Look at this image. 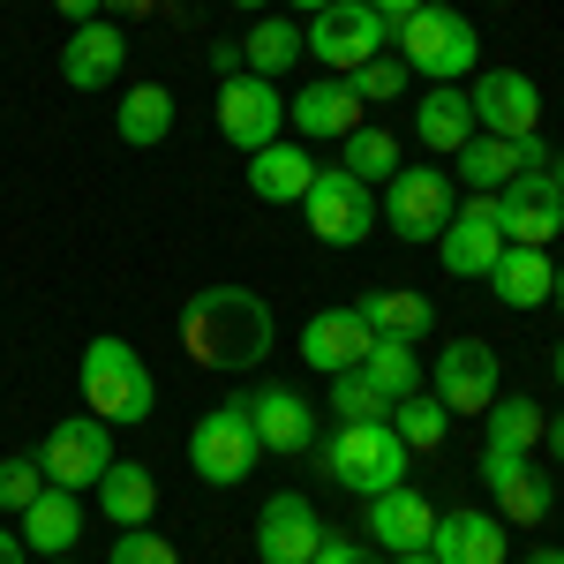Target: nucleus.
<instances>
[{
    "mask_svg": "<svg viewBox=\"0 0 564 564\" xmlns=\"http://www.w3.org/2000/svg\"><path fill=\"white\" fill-rule=\"evenodd\" d=\"M324 550V520L302 489H279L257 512V564H308Z\"/></svg>",
    "mask_w": 564,
    "mask_h": 564,
    "instance_id": "obj_15",
    "label": "nucleus"
},
{
    "mask_svg": "<svg viewBox=\"0 0 564 564\" xmlns=\"http://www.w3.org/2000/svg\"><path fill=\"white\" fill-rule=\"evenodd\" d=\"M39 467L53 489H98V475L113 467V422H98V414L53 422V436L39 444Z\"/></svg>",
    "mask_w": 564,
    "mask_h": 564,
    "instance_id": "obj_9",
    "label": "nucleus"
},
{
    "mask_svg": "<svg viewBox=\"0 0 564 564\" xmlns=\"http://www.w3.org/2000/svg\"><path fill=\"white\" fill-rule=\"evenodd\" d=\"M354 316H361L377 339H422V332L436 324L430 294H406V286H377V294H361V302H354Z\"/></svg>",
    "mask_w": 564,
    "mask_h": 564,
    "instance_id": "obj_28",
    "label": "nucleus"
},
{
    "mask_svg": "<svg viewBox=\"0 0 564 564\" xmlns=\"http://www.w3.org/2000/svg\"><path fill=\"white\" fill-rule=\"evenodd\" d=\"M308 564H369V550H361V542H347V534H324V550H316Z\"/></svg>",
    "mask_w": 564,
    "mask_h": 564,
    "instance_id": "obj_40",
    "label": "nucleus"
},
{
    "mask_svg": "<svg viewBox=\"0 0 564 564\" xmlns=\"http://www.w3.org/2000/svg\"><path fill=\"white\" fill-rule=\"evenodd\" d=\"M377 347V332L354 316V308H324V316H308L302 324V361L308 369H324V377H347L361 369V354Z\"/></svg>",
    "mask_w": 564,
    "mask_h": 564,
    "instance_id": "obj_19",
    "label": "nucleus"
},
{
    "mask_svg": "<svg viewBox=\"0 0 564 564\" xmlns=\"http://www.w3.org/2000/svg\"><path fill=\"white\" fill-rule=\"evenodd\" d=\"M436 534V505L422 497V489H384V497H369V542L377 550H391V557H406V550H430Z\"/></svg>",
    "mask_w": 564,
    "mask_h": 564,
    "instance_id": "obj_18",
    "label": "nucleus"
},
{
    "mask_svg": "<svg viewBox=\"0 0 564 564\" xmlns=\"http://www.w3.org/2000/svg\"><path fill=\"white\" fill-rule=\"evenodd\" d=\"M181 347H188L196 369L241 377V369H257L271 354V302L249 294V286H204L181 308Z\"/></svg>",
    "mask_w": 564,
    "mask_h": 564,
    "instance_id": "obj_1",
    "label": "nucleus"
},
{
    "mask_svg": "<svg viewBox=\"0 0 564 564\" xmlns=\"http://www.w3.org/2000/svg\"><path fill=\"white\" fill-rule=\"evenodd\" d=\"M497 218H505V241L512 249H550L564 234V196H557V174L550 166H527L497 188Z\"/></svg>",
    "mask_w": 564,
    "mask_h": 564,
    "instance_id": "obj_11",
    "label": "nucleus"
},
{
    "mask_svg": "<svg viewBox=\"0 0 564 564\" xmlns=\"http://www.w3.org/2000/svg\"><path fill=\"white\" fill-rule=\"evenodd\" d=\"M234 8H263V0H234Z\"/></svg>",
    "mask_w": 564,
    "mask_h": 564,
    "instance_id": "obj_52",
    "label": "nucleus"
},
{
    "mask_svg": "<svg viewBox=\"0 0 564 564\" xmlns=\"http://www.w3.org/2000/svg\"><path fill=\"white\" fill-rule=\"evenodd\" d=\"M361 377L399 406V399H414V391H422V354H414V339H377V347L361 354Z\"/></svg>",
    "mask_w": 564,
    "mask_h": 564,
    "instance_id": "obj_31",
    "label": "nucleus"
},
{
    "mask_svg": "<svg viewBox=\"0 0 564 564\" xmlns=\"http://www.w3.org/2000/svg\"><path fill=\"white\" fill-rule=\"evenodd\" d=\"M61 8V23H98L106 15V0H53Z\"/></svg>",
    "mask_w": 564,
    "mask_h": 564,
    "instance_id": "obj_42",
    "label": "nucleus"
},
{
    "mask_svg": "<svg viewBox=\"0 0 564 564\" xmlns=\"http://www.w3.org/2000/svg\"><path fill=\"white\" fill-rule=\"evenodd\" d=\"M263 459L257 444V422H249V406L241 399H226V406H212L196 430H188V467L212 481V489H234V481H249Z\"/></svg>",
    "mask_w": 564,
    "mask_h": 564,
    "instance_id": "obj_6",
    "label": "nucleus"
},
{
    "mask_svg": "<svg viewBox=\"0 0 564 564\" xmlns=\"http://www.w3.org/2000/svg\"><path fill=\"white\" fill-rule=\"evenodd\" d=\"M279 129H286V98H279V84L271 76H226L218 84V135L249 159V151H263V143H279Z\"/></svg>",
    "mask_w": 564,
    "mask_h": 564,
    "instance_id": "obj_10",
    "label": "nucleus"
},
{
    "mask_svg": "<svg viewBox=\"0 0 564 564\" xmlns=\"http://www.w3.org/2000/svg\"><path fill=\"white\" fill-rule=\"evenodd\" d=\"M542 436H550V452H557V459H564V414H557V422H550V430H542Z\"/></svg>",
    "mask_w": 564,
    "mask_h": 564,
    "instance_id": "obj_45",
    "label": "nucleus"
},
{
    "mask_svg": "<svg viewBox=\"0 0 564 564\" xmlns=\"http://www.w3.org/2000/svg\"><path fill=\"white\" fill-rule=\"evenodd\" d=\"M527 166H550V151H542V135H467V151H459V181L475 188V196H497L512 174H527Z\"/></svg>",
    "mask_w": 564,
    "mask_h": 564,
    "instance_id": "obj_17",
    "label": "nucleus"
},
{
    "mask_svg": "<svg viewBox=\"0 0 564 564\" xmlns=\"http://www.w3.org/2000/svg\"><path fill=\"white\" fill-rule=\"evenodd\" d=\"M481 444H497V452H534V444H542V406L497 391V406L481 414Z\"/></svg>",
    "mask_w": 564,
    "mask_h": 564,
    "instance_id": "obj_33",
    "label": "nucleus"
},
{
    "mask_svg": "<svg viewBox=\"0 0 564 564\" xmlns=\"http://www.w3.org/2000/svg\"><path fill=\"white\" fill-rule=\"evenodd\" d=\"M497 497V520L505 527H534L542 512H550V481H542V467H520V475L505 481V489H489Z\"/></svg>",
    "mask_w": 564,
    "mask_h": 564,
    "instance_id": "obj_35",
    "label": "nucleus"
},
{
    "mask_svg": "<svg viewBox=\"0 0 564 564\" xmlns=\"http://www.w3.org/2000/svg\"><path fill=\"white\" fill-rule=\"evenodd\" d=\"M113 564H181V550L166 534H151V527H121L113 534Z\"/></svg>",
    "mask_w": 564,
    "mask_h": 564,
    "instance_id": "obj_39",
    "label": "nucleus"
},
{
    "mask_svg": "<svg viewBox=\"0 0 564 564\" xmlns=\"http://www.w3.org/2000/svg\"><path fill=\"white\" fill-rule=\"evenodd\" d=\"M286 121L302 129V143H316V135H354L361 129V98L347 90V76H324V84H302V98L286 106Z\"/></svg>",
    "mask_w": 564,
    "mask_h": 564,
    "instance_id": "obj_22",
    "label": "nucleus"
},
{
    "mask_svg": "<svg viewBox=\"0 0 564 564\" xmlns=\"http://www.w3.org/2000/svg\"><path fill=\"white\" fill-rule=\"evenodd\" d=\"M294 8H302V15H316V8H332V0H294Z\"/></svg>",
    "mask_w": 564,
    "mask_h": 564,
    "instance_id": "obj_50",
    "label": "nucleus"
},
{
    "mask_svg": "<svg viewBox=\"0 0 564 564\" xmlns=\"http://www.w3.org/2000/svg\"><path fill=\"white\" fill-rule=\"evenodd\" d=\"M332 414H339V422H384L391 399L369 384L361 369H347V377H332Z\"/></svg>",
    "mask_w": 564,
    "mask_h": 564,
    "instance_id": "obj_36",
    "label": "nucleus"
},
{
    "mask_svg": "<svg viewBox=\"0 0 564 564\" xmlns=\"http://www.w3.org/2000/svg\"><path fill=\"white\" fill-rule=\"evenodd\" d=\"M452 174L444 166H399V174L384 181V204H377V218H384L399 241H436L444 226H452Z\"/></svg>",
    "mask_w": 564,
    "mask_h": 564,
    "instance_id": "obj_8",
    "label": "nucleus"
},
{
    "mask_svg": "<svg viewBox=\"0 0 564 564\" xmlns=\"http://www.w3.org/2000/svg\"><path fill=\"white\" fill-rule=\"evenodd\" d=\"M339 143H347V159H339V166H347L354 181H391V174H399V135L377 129V121H361V129L339 135Z\"/></svg>",
    "mask_w": 564,
    "mask_h": 564,
    "instance_id": "obj_34",
    "label": "nucleus"
},
{
    "mask_svg": "<svg viewBox=\"0 0 564 564\" xmlns=\"http://www.w3.org/2000/svg\"><path fill=\"white\" fill-rule=\"evenodd\" d=\"M497 384H505V369H497V347H489V339H452V347L436 354L430 391L452 414H489V406H497Z\"/></svg>",
    "mask_w": 564,
    "mask_h": 564,
    "instance_id": "obj_14",
    "label": "nucleus"
},
{
    "mask_svg": "<svg viewBox=\"0 0 564 564\" xmlns=\"http://www.w3.org/2000/svg\"><path fill=\"white\" fill-rule=\"evenodd\" d=\"M550 377H557V391H564V339H557V354H550Z\"/></svg>",
    "mask_w": 564,
    "mask_h": 564,
    "instance_id": "obj_47",
    "label": "nucleus"
},
{
    "mask_svg": "<svg viewBox=\"0 0 564 564\" xmlns=\"http://www.w3.org/2000/svg\"><path fill=\"white\" fill-rule=\"evenodd\" d=\"M384 45H391V23L369 8V0H332V8L308 15V53H316L332 76H354V68L377 61Z\"/></svg>",
    "mask_w": 564,
    "mask_h": 564,
    "instance_id": "obj_7",
    "label": "nucleus"
},
{
    "mask_svg": "<svg viewBox=\"0 0 564 564\" xmlns=\"http://www.w3.org/2000/svg\"><path fill=\"white\" fill-rule=\"evenodd\" d=\"M489 286H497V302H505V308H542V302H550V286H557V263H550V249H512V241H505V257H497V271H489Z\"/></svg>",
    "mask_w": 564,
    "mask_h": 564,
    "instance_id": "obj_26",
    "label": "nucleus"
},
{
    "mask_svg": "<svg viewBox=\"0 0 564 564\" xmlns=\"http://www.w3.org/2000/svg\"><path fill=\"white\" fill-rule=\"evenodd\" d=\"M436 257H444L452 279H489L497 257H505V218H497V196H467V204L452 212V226L436 234Z\"/></svg>",
    "mask_w": 564,
    "mask_h": 564,
    "instance_id": "obj_13",
    "label": "nucleus"
},
{
    "mask_svg": "<svg viewBox=\"0 0 564 564\" xmlns=\"http://www.w3.org/2000/svg\"><path fill=\"white\" fill-rule=\"evenodd\" d=\"M369 8H377V15H384V23H406V15H414V8H422V0H369Z\"/></svg>",
    "mask_w": 564,
    "mask_h": 564,
    "instance_id": "obj_43",
    "label": "nucleus"
},
{
    "mask_svg": "<svg viewBox=\"0 0 564 564\" xmlns=\"http://www.w3.org/2000/svg\"><path fill=\"white\" fill-rule=\"evenodd\" d=\"M241 406H249V422H257V444H263V452H279V459H302L308 444H316V414L302 406V391L263 384L257 399H241Z\"/></svg>",
    "mask_w": 564,
    "mask_h": 564,
    "instance_id": "obj_20",
    "label": "nucleus"
},
{
    "mask_svg": "<svg viewBox=\"0 0 564 564\" xmlns=\"http://www.w3.org/2000/svg\"><path fill=\"white\" fill-rule=\"evenodd\" d=\"M0 564H23V542H15L8 527H0Z\"/></svg>",
    "mask_w": 564,
    "mask_h": 564,
    "instance_id": "obj_44",
    "label": "nucleus"
},
{
    "mask_svg": "<svg viewBox=\"0 0 564 564\" xmlns=\"http://www.w3.org/2000/svg\"><path fill=\"white\" fill-rule=\"evenodd\" d=\"M399 564H436V557H430V550H406V557H399Z\"/></svg>",
    "mask_w": 564,
    "mask_h": 564,
    "instance_id": "obj_49",
    "label": "nucleus"
},
{
    "mask_svg": "<svg viewBox=\"0 0 564 564\" xmlns=\"http://www.w3.org/2000/svg\"><path fill=\"white\" fill-rule=\"evenodd\" d=\"M384 422L399 430V444H406V452H436V444L452 436V406H444L436 391H414V399H399V406H391Z\"/></svg>",
    "mask_w": 564,
    "mask_h": 564,
    "instance_id": "obj_32",
    "label": "nucleus"
},
{
    "mask_svg": "<svg viewBox=\"0 0 564 564\" xmlns=\"http://www.w3.org/2000/svg\"><path fill=\"white\" fill-rule=\"evenodd\" d=\"M550 174H557V196H564V159H550Z\"/></svg>",
    "mask_w": 564,
    "mask_h": 564,
    "instance_id": "obj_51",
    "label": "nucleus"
},
{
    "mask_svg": "<svg viewBox=\"0 0 564 564\" xmlns=\"http://www.w3.org/2000/svg\"><path fill=\"white\" fill-rule=\"evenodd\" d=\"M430 557L436 564H505L512 542H505V520L497 512H436Z\"/></svg>",
    "mask_w": 564,
    "mask_h": 564,
    "instance_id": "obj_21",
    "label": "nucleus"
},
{
    "mask_svg": "<svg viewBox=\"0 0 564 564\" xmlns=\"http://www.w3.org/2000/svg\"><path fill=\"white\" fill-rule=\"evenodd\" d=\"M76 384H84V406L98 422H151V406H159V384H151V369H143V354L129 339H90L84 347V369H76Z\"/></svg>",
    "mask_w": 564,
    "mask_h": 564,
    "instance_id": "obj_3",
    "label": "nucleus"
},
{
    "mask_svg": "<svg viewBox=\"0 0 564 564\" xmlns=\"http://www.w3.org/2000/svg\"><path fill=\"white\" fill-rule=\"evenodd\" d=\"M550 302H557V316H564V263H557V286H550Z\"/></svg>",
    "mask_w": 564,
    "mask_h": 564,
    "instance_id": "obj_48",
    "label": "nucleus"
},
{
    "mask_svg": "<svg viewBox=\"0 0 564 564\" xmlns=\"http://www.w3.org/2000/svg\"><path fill=\"white\" fill-rule=\"evenodd\" d=\"M121 61H129V39H121V23H76L68 45H61V84L68 90H106L121 76Z\"/></svg>",
    "mask_w": 564,
    "mask_h": 564,
    "instance_id": "obj_16",
    "label": "nucleus"
},
{
    "mask_svg": "<svg viewBox=\"0 0 564 564\" xmlns=\"http://www.w3.org/2000/svg\"><path fill=\"white\" fill-rule=\"evenodd\" d=\"M406 444H399V430L391 422H339V436L324 444V475L339 481V489H354V497H384V489H399L406 481Z\"/></svg>",
    "mask_w": 564,
    "mask_h": 564,
    "instance_id": "obj_4",
    "label": "nucleus"
},
{
    "mask_svg": "<svg viewBox=\"0 0 564 564\" xmlns=\"http://www.w3.org/2000/svg\"><path fill=\"white\" fill-rule=\"evenodd\" d=\"M391 45H399L406 76H430V84H459V76H475V61H481L475 23L459 8H444V0H422L406 23H391Z\"/></svg>",
    "mask_w": 564,
    "mask_h": 564,
    "instance_id": "obj_2",
    "label": "nucleus"
},
{
    "mask_svg": "<svg viewBox=\"0 0 564 564\" xmlns=\"http://www.w3.org/2000/svg\"><path fill=\"white\" fill-rule=\"evenodd\" d=\"M467 106H475V129L481 135H542V90L527 68H481L475 90H467Z\"/></svg>",
    "mask_w": 564,
    "mask_h": 564,
    "instance_id": "obj_12",
    "label": "nucleus"
},
{
    "mask_svg": "<svg viewBox=\"0 0 564 564\" xmlns=\"http://www.w3.org/2000/svg\"><path fill=\"white\" fill-rule=\"evenodd\" d=\"M45 564H68V557H45Z\"/></svg>",
    "mask_w": 564,
    "mask_h": 564,
    "instance_id": "obj_53",
    "label": "nucleus"
},
{
    "mask_svg": "<svg viewBox=\"0 0 564 564\" xmlns=\"http://www.w3.org/2000/svg\"><path fill=\"white\" fill-rule=\"evenodd\" d=\"M347 90L361 98V106H391V98L406 90V61H399V53H377V61H361V68L347 76Z\"/></svg>",
    "mask_w": 564,
    "mask_h": 564,
    "instance_id": "obj_37",
    "label": "nucleus"
},
{
    "mask_svg": "<svg viewBox=\"0 0 564 564\" xmlns=\"http://www.w3.org/2000/svg\"><path fill=\"white\" fill-rule=\"evenodd\" d=\"M76 534H84V505H76V489H53V481H45L39 505L23 512V550H39V557H68Z\"/></svg>",
    "mask_w": 564,
    "mask_h": 564,
    "instance_id": "obj_25",
    "label": "nucleus"
},
{
    "mask_svg": "<svg viewBox=\"0 0 564 564\" xmlns=\"http://www.w3.org/2000/svg\"><path fill=\"white\" fill-rule=\"evenodd\" d=\"M302 53H308L302 15H263L257 31L241 39V61H249V76H286V68H294Z\"/></svg>",
    "mask_w": 564,
    "mask_h": 564,
    "instance_id": "obj_30",
    "label": "nucleus"
},
{
    "mask_svg": "<svg viewBox=\"0 0 564 564\" xmlns=\"http://www.w3.org/2000/svg\"><path fill=\"white\" fill-rule=\"evenodd\" d=\"M308 181H316V159H308L302 143H263V151H249V188H257V204H302Z\"/></svg>",
    "mask_w": 564,
    "mask_h": 564,
    "instance_id": "obj_24",
    "label": "nucleus"
},
{
    "mask_svg": "<svg viewBox=\"0 0 564 564\" xmlns=\"http://www.w3.org/2000/svg\"><path fill=\"white\" fill-rule=\"evenodd\" d=\"M113 129H121L129 151H159V143L174 135V90H166V84H129V90H121Z\"/></svg>",
    "mask_w": 564,
    "mask_h": 564,
    "instance_id": "obj_27",
    "label": "nucleus"
},
{
    "mask_svg": "<svg viewBox=\"0 0 564 564\" xmlns=\"http://www.w3.org/2000/svg\"><path fill=\"white\" fill-rule=\"evenodd\" d=\"M98 512H106L113 527H143L151 512H159V481H151V467L113 459V467L98 475Z\"/></svg>",
    "mask_w": 564,
    "mask_h": 564,
    "instance_id": "obj_29",
    "label": "nucleus"
},
{
    "mask_svg": "<svg viewBox=\"0 0 564 564\" xmlns=\"http://www.w3.org/2000/svg\"><path fill=\"white\" fill-rule=\"evenodd\" d=\"M39 489H45V467H39V452H23V459H0V512H31L39 505Z\"/></svg>",
    "mask_w": 564,
    "mask_h": 564,
    "instance_id": "obj_38",
    "label": "nucleus"
},
{
    "mask_svg": "<svg viewBox=\"0 0 564 564\" xmlns=\"http://www.w3.org/2000/svg\"><path fill=\"white\" fill-rule=\"evenodd\" d=\"M302 218L324 249H361L377 234V196L347 166H316V181H308V196H302Z\"/></svg>",
    "mask_w": 564,
    "mask_h": 564,
    "instance_id": "obj_5",
    "label": "nucleus"
},
{
    "mask_svg": "<svg viewBox=\"0 0 564 564\" xmlns=\"http://www.w3.org/2000/svg\"><path fill=\"white\" fill-rule=\"evenodd\" d=\"M527 564H564V550H550V542H542V550H534Z\"/></svg>",
    "mask_w": 564,
    "mask_h": 564,
    "instance_id": "obj_46",
    "label": "nucleus"
},
{
    "mask_svg": "<svg viewBox=\"0 0 564 564\" xmlns=\"http://www.w3.org/2000/svg\"><path fill=\"white\" fill-rule=\"evenodd\" d=\"M212 68H218V84H226V76H241V68H249V61H241V39H218L212 45Z\"/></svg>",
    "mask_w": 564,
    "mask_h": 564,
    "instance_id": "obj_41",
    "label": "nucleus"
},
{
    "mask_svg": "<svg viewBox=\"0 0 564 564\" xmlns=\"http://www.w3.org/2000/svg\"><path fill=\"white\" fill-rule=\"evenodd\" d=\"M414 135H422V151L459 159L467 135H475V106H467V90H459V84H430V90H422V106H414Z\"/></svg>",
    "mask_w": 564,
    "mask_h": 564,
    "instance_id": "obj_23",
    "label": "nucleus"
}]
</instances>
